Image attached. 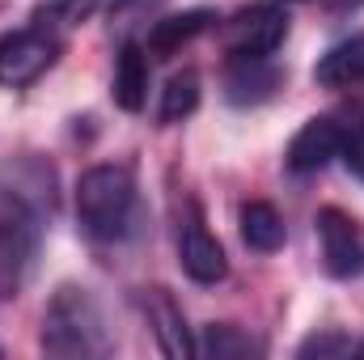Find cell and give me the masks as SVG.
<instances>
[{
    "label": "cell",
    "instance_id": "obj_12",
    "mask_svg": "<svg viewBox=\"0 0 364 360\" xmlns=\"http://www.w3.org/2000/svg\"><path fill=\"white\" fill-rule=\"evenodd\" d=\"M114 102L123 106V110H140L144 106V97H149V55H144V47L140 43H123V51H119V64H114Z\"/></svg>",
    "mask_w": 364,
    "mask_h": 360
},
{
    "label": "cell",
    "instance_id": "obj_14",
    "mask_svg": "<svg viewBox=\"0 0 364 360\" xmlns=\"http://www.w3.org/2000/svg\"><path fill=\"white\" fill-rule=\"evenodd\" d=\"M195 352L208 360H246V356H259V344L233 322H212L203 331V339L195 344Z\"/></svg>",
    "mask_w": 364,
    "mask_h": 360
},
{
    "label": "cell",
    "instance_id": "obj_3",
    "mask_svg": "<svg viewBox=\"0 0 364 360\" xmlns=\"http://www.w3.org/2000/svg\"><path fill=\"white\" fill-rule=\"evenodd\" d=\"M38 259V216L17 195H0V301H13Z\"/></svg>",
    "mask_w": 364,
    "mask_h": 360
},
{
    "label": "cell",
    "instance_id": "obj_4",
    "mask_svg": "<svg viewBox=\"0 0 364 360\" xmlns=\"http://www.w3.org/2000/svg\"><path fill=\"white\" fill-rule=\"evenodd\" d=\"M64 38L55 34V26H26V30H9L0 34V85L4 90H21L34 85L55 60H60Z\"/></svg>",
    "mask_w": 364,
    "mask_h": 360
},
{
    "label": "cell",
    "instance_id": "obj_2",
    "mask_svg": "<svg viewBox=\"0 0 364 360\" xmlns=\"http://www.w3.org/2000/svg\"><path fill=\"white\" fill-rule=\"evenodd\" d=\"M77 221L97 242H119L136 225V179L127 166H93L77 182Z\"/></svg>",
    "mask_w": 364,
    "mask_h": 360
},
{
    "label": "cell",
    "instance_id": "obj_8",
    "mask_svg": "<svg viewBox=\"0 0 364 360\" xmlns=\"http://www.w3.org/2000/svg\"><path fill=\"white\" fill-rule=\"evenodd\" d=\"M331 157H339V127H335V119H309L288 140L284 166L292 174H318V170L331 166Z\"/></svg>",
    "mask_w": 364,
    "mask_h": 360
},
{
    "label": "cell",
    "instance_id": "obj_7",
    "mask_svg": "<svg viewBox=\"0 0 364 360\" xmlns=\"http://www.w3.org/2000/svg\"><path fill=\"white\" fill-rule=\"evenodd\" d=\"M288 38V13L275 4H259L229 26V55L233 60H272Z\"/></svg>",
    "mask_w": 364,
    "mask_h": 360
},
{
    "label": "cell",
    "instance_id": "obj_15",
    "mask_svg": "<svg viewBox=\"0 0 364 360\" xmlns=\"http://www.w3.org/2000/svg\"><path fill=\"white\" fill-rule=\"evenodd\" d=\"M279 85V73H275L267 60H233V77H229V97L233 102H263L267 93Z\"/></svg>",
    "mask_w": 364,
    "mask_h": 360
},
{
    "label": "cell",
    "instance_id": "obj_17",
    "mask_svg": "<svg viewBox=\"0 0 364 360\" xmlns=\"http://www.w3.org/2000/svg\"><path fill=\"white\" fill-rule=\"evenodd\" d=\"M195 106H199V77L195 73L170 77V85L161 90V123H178L186 115H195Z\"/></svg>",
    "mask_w": 364,
    "mask_h": 360
},
{
    "label": "cell",
    "instance_id": "obj_13",
    "mask_svg": "<svg viewBox=\"0 0 364 360\" xmlns=\"http://www.w3.org/2000/svg\"><path fill=\"white\" fill-rule=\"evenodd\" d=\"M284 238H288V229H284V216L275 212L272 203H263V199H250L246 208H242V242L250 246V250H259V255H272L284 246Z\"/></svg>",
    "mask_w": 364,
    "mask_h": 360
},
{
    "label": "cell",
    "instance_id": "obj_5",
    "mask_svg": "<svg viewBox=\"0 0 364 360\" xmlns=\"http://www.w3.org/2000/svg\"><path fill=\"white\" fill-rule=\"evenodd\" d=\"M178 263L195 284H220L229 275L225 246L212 238V229H208V221H203V212L195 203L186 208V216L178 225Z\"/></svg>",
    "mask_w": 364,
    "mask_h": 360
},
{
    "label": "cell",
    "instance_id": "obj_19",
    "mask_svg": "<svg viewBox=\"0 0 364 360\" xmlns=\"http://www.w3.org/2000/svg\"><path fill=\"white\" fill-rule=\"evenodd\" d=\"M331 4H335V9H356L360 0H331Z\"/></svg>",
    "mask_w": 364,
    "mask_h": 360
},
{
    "label": "cell",
    "instance_id": "obj_16",
    "mask_svg": "<svg viewBox=\"0 0 364 360\" xmlns=\"http://www.w3.org/2000/svg\"><path fill=\"white\" fill-rule=\"evenodd\" d=\"M335 127H339V157H343V166L356 179H364V106H348L335 119Z\"/></svg>",
    "mask_w": 364,
    "mask_h": 360
},
{
    "label": "cell",
    "instance_id": "obj_9",
    "mask_svg": "<svg viewBox=\"0 0 364 360\" xmlns=\"http://www.w3.org/2000/svg\"><path fill=\"white\" fill-rule=\"evenodd\" d=\"M144 314H149V327H153V335H157L166 356H178V360L195 356V339L186 331V318H182L178 305L170 301L166 288H149L144 292Z\"/></svg>",
    "mask_w": 364,
    "mask_h": 360
},
{
    "label": "cell",
    "instance_id": "obj_10",
    "mask_svg": "<svg viewBox=\"0 0 364 360\" xmlns=\"http://www.w3.org/2000/svg\"><path fill=\"white\" fill-rule=\"evenodd\" d=\"M314 81L322 90H348L364 81V34H352L343 43H335L318 64H314Z\"/></svg>",
    "mask_w": 364,
    "mask_h": 360
},
{
    "label": "cell",
    "instance_id": "obj_11",
    "mask_svg": "<svg viewBox=\"0 0 364 360\" xmlns=\"http://www.w3.org/2000/svg\"><path fill=\"white\" fill-rule=\"evenodd\" d=\"M212 21H216L212 9H186V13H174V17H161V21H153V30H149V51H153L157 60H170L178 47H186L191 38H199Z\"/></svg>",
    "mask_w": 364,
    "mask_h": 360
},
{
    "label": "cell",
    "instance_id": "obj_18",
    "mask_svg": "<svg viewBox=\"0 0 364 360\" xmlns=\"http://www.w3.org/2000/svg\"><path fill=\"white\" fill-rule=\"evenodd\" d=\"M356 352H360V344H356L352 335H339V331L309 335V339L296 348V356H356Z\"/></svg>",
    "mask_w": 364,
    "mask_h": 360
},
{
    "label": "cell",
    "instance_id": "obj_1",
    "mask_svg": "<svg viewBox=\"0 0 364 360\" xmlns=\"http://www.w3.org/2000/svg\"><path fill=\"white\" fill-rule=\"evenodd\" d=\"M43 352L60 360H90L110 352V335H106V318L102 305L93 301L90 288L64 284L55 288L47 314H43V335H38Z\"/></svg>",
    "mask_w": 364,
    "mask_h": 360
},
{
    "label": "cell",
    "instance_id": "obj_6",
    "mask_svg": "<svg viewBox=\"0 0 364 360\" xmlns=\"http://www.w3.org/2000/svg\"><path fill=\"white\" fill-rule=\"evenodd\" d=\"M318 242H322V268L335 280H356L364 275V238L360 229L339 212V208H322L318 212Z\"/></svg>",
    "mask_w": 364,
    "mask_h": 360
}]
</instances>
